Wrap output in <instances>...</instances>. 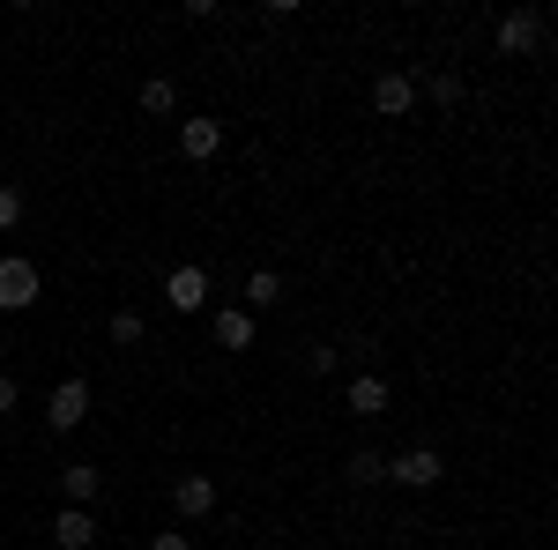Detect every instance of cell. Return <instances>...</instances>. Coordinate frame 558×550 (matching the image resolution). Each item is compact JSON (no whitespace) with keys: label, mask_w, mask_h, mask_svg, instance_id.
Masks as SVG:
<instances>
[{"label":"cell","mask_w":558,"mask_h":550,"mask_svg":"<svg viewBox=\"0 0 558 550\" xmlns=\"http://www.w3.org/2000/svg\"><path fill=\"white\" fill-rule=\"evenodd\" d=\"M31 305H38V260L0 254V313H31Z\"/></svg>","instance_id":"1"},{"label":"cell","mask_w":558,"mask_h":550,"mask_svg":"<svg viewBox=\"0 0 558 550\" xmlns=\"http://www.w3.org/2000/svg\"><path fill=\"white\" fill-rule=\"evenodd\" d=\"M447 476V462H439V447H402L395 462H387V484H402V491H432Z\"/></svg>","instance_id":"2"},{"label":"cell","mask_w":558,"mask_h":550,"mask_svg":"<svg viewBox=\"0 0 558 550\" xmlns=\"http://www.w3.org/2000/svg\"><path fill=\"white\" fill-rule=\"evenodd\" d=\"M492 38H499L507 60H529V52H544V15H536V8H514V15H499Z\"/></svg>","instance_id":"3"},{"label":"cell","mask_w":558,"mask_h":550,"mask_svg":"<svg viewBox=\"0 0 558 550\" xmlns=\"http://www.w3.org/2000/svg\"><path fill=\"white\" fill-rule=\"evenodd\" d=\"M89 402H97V394H89V380H60V387H52V402H45V424H52V431H83V424H89Z\"/></svg>","instance_id":"4"},{"label":"cell","mask_w":558,"mask_h":550,"mask_svg":"<svg viewBox=\"0 0 558 550\" xmlns=\"http://www.w3.org/2000/svg\"><path fill=\"white\" fill-rule=\"evenodd\" d=\"M165 305H172V313H202V305H209V268H194V260L172 268V276H165Z\"/></svg>","instance_id":"5"},{"label":"cell","mask_w":558,"mask_h":550,"mask_svg":"<svg viewBox=\"0 0 558 550\" xmlns=\"http://www.w3.org/2000/svg\"><path fill=\"white\" fill-rule=\"evenodd\" d=\"M172 506L186 513V521H209L216 513V476H194V468H186V476L172 484Z\"/></svg>","instance_id":"6"},{"label":"cell","mask_w":558,"mask_h":550,"mask_svg":"<svg viewBox=\"0 0 558 550\" xmlns=\"http://www.w3.org/2000/svg\"><path fill=\"white\" fill-rule=\"evenodd\" d=\"M343 402H350V417H387V402H395V387H387L380 372H357Z\"/></svg>","instance_id":"7"},{"label":"cell","mask_w":558,"mask_h":550,"mask_svg":"<svg viewBox=\"0 0 558 550\" xmlns=\"http://www.w3.org/2000/svg\"><path fill=\"white\" fill-rule=\"evenodd\" d=\"M410 105H417V83H410V75H380V83H373V112H380V120H410Z\"/></svg>","instance_id":"8"},{"label":"cell","mask_w":558,"mask_h":550,"mask_svg":"<svg viewBox=\"0 0 558 550\" xmlns=\"http://www.w3.org/2000/svg\"><path fill=\"white\" fill-rule=\"evenodd\" d=\"M216 149H223V127H216V120H186V127H179V157H186V164H209Z\"/></svg>","instance_id":"9"},{"label":"cell","mask_w":558,"mask_h":550,"mask_svg":"<svg viewBox=\"0 0 558 550\" xmlns=\"http://www.w3.org/2000/svg\"><path fill=\"white\" fill-rule=\"evenodd\" d=\"M52 543H60V550H89V543H97V513H89V506H68L60 521H52Z\"/></svg>","instance_id":"10"},{"label":"cell","mask_w":558,"mask_h":550,"mask_svg":"<svg viewBox=\"0 0 558 550\" xmlns=\"http://www.w3.org/2000/svg\"><path fill=\"white\" fill-rule=\"evenodd\" d=\"M60 491H68V506H97V491H105L97 462H68L60 468Z\"/></svg>","instance_id":"11"},{"label":"cell","mask_w":558,"mask_h":550,"mask_svg":"<svg viewBox=\"0 0 558 550\" xmlns=\"http://www.w3.org/2000/svg\"><path fill=\"white\" fill-rule=\"evenodd\" d=\"M216 342H223V350H254V313L223 305V313H216Z\"/></svg>","instance_id":"12"},{"label":"cell","mask_w":558,"mask_h":550,"mask_svg":"<svg viewBox=\"0 0 558 550\" xmlns=\"http://www.w3.org/2000/svg\"><path fill=\"white\" fill-rule=\"evenodd\" d=\"M343 476H350V484H357V491H373V484H387V462H380V454H373V447H357V454H350V462H343Z\"/></svg>","instance_id":"13"},{"label":"cell","mask_w":558,"mask_h":550,"mask_svg":"<svg viewBox=\"0 0 558 550\" xmlns=\"http://www.w3.org/2000/svg\"><path fill=\"white\" fill-rule=\"evenodd\" d=\"M172 105H179L172 75H149V83H142V112H149V120H165V112H172Z\"/></svg>","instance_id":"14"},{"label":"cell","mask_w":558,"mask_h":550,"mask_svg":"<svg viewBox=\"0 0 558 550\" xmlns=\"http://www.w3.org/2000/svg\"><path fill=\"white\" fill-rule=\"evenodd\" d=\"M276 297H283V276H268V268L246 276V305H254V313H276Z\"/></svg>","instance_id":"15"},{"label":"cell","mask_w":558,"mask_h":550,"mask_svg":"<svg viewBox=\"0 0 558 550\" xmlns=\"http://www.w3.org/2000/svg\"><path fill=\"white\" fill-rule=\"evenodd\" d=\"M425 97H432V105H447V112H454V105H462V75H425Z\"/></svg>","instance_id":"16"},{"label":"cell","mask_w":558,"mask_h":550,"mask_svg":"<svg viewBox=\"0 0 558 550\" xmlns=\"http://www.w3.org/2000/svg\"><path fill=\"white\" fill-rule=\"evenodd\" d=\"M105 335L120 342V350H134V342H142V313H112V328H105Z\"/></svg>","instance_id":"17"},{"label":"cell","mask_w":558,"mask_h":550,"mask_svg":"<svg viewBox=\"0 0 558 550\" xmlns=\"http://www.w3.org/2000/svg\"><path fill=\"white\" fill-rule=\"evenodd\" d=\"M23 223V186H0V231H15Z\"/></svg>","instance_id":"18"},{"label":"cell","mask_w":558,"mask_h":550,"mask_svg":"<svg viewBox=\"0 0 558 550\" xmlns=\"http://www.w3.org/2000/svg\"><path fill=\"white\" fill-rule=\"evenodd\" d=\"M305 372H313V380H328V372H336V350H328V342H320V350H305Z\"/></svg>","instance_id":"19"},{"label":"cell","mask_w":558,"mask_h":550,"mask_svg":"<svg viewBox=\"0 0 558 550\" xmlns=\"http://www.w3.org/2000/svg\"><path fill=\"white\" fill-rule=\"evenodd\" d=\"M15 394H23V387H15V372H0V417L15 410Z\"/></svg>","instance_id":"20"},{"label":"cell","mask_w":558,"mask_h":550,"mask_svg":"<svg viewBox=\"0 0 558 550\" xmlns=\"http://www.w3.org/2000/svg\"><path fill=\"white\" fill-rule=\"evenodd\" d=\"M149 550H194V536H157Z\"/></svg>","instance_id":"21"}]
</instances>
